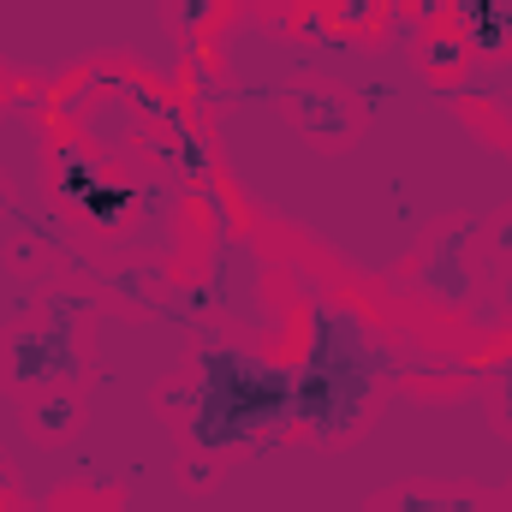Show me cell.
Wrapping results in <instances>:
<instances>
[{
    "instance_id": "6da1fadb",
    "label": "cell",
    "mask_w": 512,
    "mask_h": 512,
    "mask_svg": "<svg viewBox=\"0 0 512 512\" xmlns=\"http://www.w3.org/2000/svg\"><path fill=\"white\" fill-rule=\"evenodd\" d=\"M298 417V376L251 364L227 346L203 352V393H197V447L221 453L233 441H251L262 429H280Z\"/></svg>"
},
{
    "instance_id": "7a4b0ae2",
    "label": "cell",
    "mask_w": 512,
    "mask_h": 512,
    "mask_svg": "<svg viewBox=\"0 0 512 512\" xmlns=\"http://www.w3.org/2000/svg\"><path fill=\"white\" fill-rule=\"evenodd\" d=\"M209 12H215V0H179V18H185V30H197Z\"/></svg>"
}]
</instances>
